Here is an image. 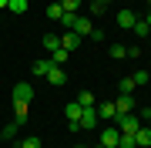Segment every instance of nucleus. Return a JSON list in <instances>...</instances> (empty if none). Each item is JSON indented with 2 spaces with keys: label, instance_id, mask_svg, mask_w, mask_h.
I'll return each instance as SVG.
<instances>
[{
  "label": "nucleus",
  "instance_id": "nucleus-1",
  "mask_svg": "<svg viewBox=\"0 0 151 148\" xmlns=\"http://www.w3.org/2000/svg\"><path fill=\"white\" fill-rule=\"evenodd\" d=\"M114 125H118V131H121V135H134L138 128H141L138 111H131V115H114Z\"/></svg>",
  "mask_w": 151,
  "mask_h": 148
},
{
  "label": "nucleus",
  "instance_id": "nucleus-2",
  "mask_svg": "<svg viewBox=\"0 0 151 148\" xmlns=\"http://www.w3.org/2000/svg\"><path fill=\"white\" fill-rule=\"evenodd\" d=\"M94 111H97V118L101 121H114V115H118V108H114V101H101V104H94Z\"/></svg>",
  "mask_w": 151,
  "mask_h": 148
},
{
  "label": "nucleus",
  "instance_id": "nucleus-3",
  "mask_svg": "<svg viewBox=\"0 0 151 148\" xmlns=\"http://www.w3.org/2000/svg\"><path fill=\"white\" fill-rule=\"evenodd\" d=\"M30 98H34V88H30L27 81L14 84V101H20V104H30Z\"/></svg>",
  "mask_w": 151,
  "mask_h": 148
},
{
  "label": "nucleus",
  "instance_id": "nucleus-4",
  "mask_svg": "<svg viewBox=\"0 0 151 148\" xmlns=\"http://www.w3.org/2000/svg\"><path fill=\"white\" fill-rule=\"evenodd\" d=\"M118 138H121V131H118V128H101V145L104 148H118Z\"/></svg>",
  "mask_w": 151,
  "mask_h": 148
},
{
  "label": "nucleus",
  "instance_id": "nucleus-5",
  "mask_svg": "<svg viewBox=\"0 0 151 148\" xmlns=\"http://www.w3.org/2000/svg\"><path fill=\"white\" fill-rule=\"evenodd\" d=\"M114 108H118V115H131L134 111V94H118Z\"/></svg>",
  "mask_w": 151,
  "mask_h": 148
},
{
  "label": "nucleus",
  "instance_id": "nucleus-6",
  "mask_svg": "<svg viewBox=\"0 0 151 148\" xmlns=\"http://www.w3.org/2000/svg\"><path fill=\"white\" fill-rule=\"evenodd\" d=\"M47 81L54 84V88H64V81H67V74H64V67H57V64H50V71H47Z\"/></svg>",
  "mask_w": 151,
  "mask_h": 148
},
{
  "label": "nucleus",
  "instance_id": "nucleus-7",
  "mask_svg": "<svg viewBox=\"0 0 151 148\" xmlns=\"http://www.w3.org/2000/svg\"><path fill=\"white\" fill-rule=\"evenodd\" d=\"M70 30H74L77 37H91L94 24H91V20H84V17H77V20H74V27H70Z\"/></svg>",
  "mask_w": 151,
  "mask_h": 148
},
{
  "label": "nucleus",
  "instance_id": "nucleus-8",
  "mask_svg": "<svg viewBox=\"0 0 151 148\" xmlns=\"http://www.w3.org/2000/svg\"><path fill=\"white\" fill-rule=\"evenodd\" d=\"M97 121H101V118H97L94 108H84V111H81V128H94Z\"/></svg>",
  "mask_w": 151,
  "mask_h": 148
},
{
  "label": "nucleus",
  "instance_id": "nucleus-9",
  "mask_svg": "<svg viewBox=\"0 0 151 148\" xmlns=\"http://www.w3.org/2000/svg\"><path fill=\"white\" fill-rule=\"evenodd\" d=\"M134 20H138L134 10H121V14H118V27H124V30H131V27H134Z\"/></svg>",
  "mask_w": 151,
  "mask_h": 148
},
{
  "label": "nucleus",
  "instance_id": "nucleus-10",
  "mask_svg": "<svg viewBox=\"0 0 151 148\" xmlns=\"http://www.w3.org/2000/svg\"><path fill=\"white\" fill-rule=\"evenodd\" d=\"M134 142H138V148H148V145H151V128L141 125L138 131H134Z\"/></svg>",
  "mask_w": 151,
  "mask_h": 148
},
{
  "label": "nucleus",
  "instance_id": "nucleus-11",
  "mask_svg": "<svg viewBox=\"0 0 151 148\" xmlns=\"http://www.w3.org/2000/svg\"><path fill=\"white\" fill-rule=\"evenodd\" d=\"M77 44H81V37H77V34H74V30H67V34H64V37H60V47H64V51H74Z\"/></svg>",
  "mask_w": 151,
  "mask_h": 148
},
{
  "label": "nucleus",
  "instance_id": "nucleus-12",
  "mask_svg": "<svg viewBox=\"0 0 151 148\" xmlns=\"http://www.w3.org/2000/svg\"><path fill=\"white\" fill-rule=\"evenodd\" d=\"M67 57H70V51H64V47H57L54 54H50V64H57V67H64V64H67Z\"/></svg>",
  "mask_w": 151,
  "mask_h": 148
},
{
  "label": "nucleus",
  "instance_id": "nucleus-13",
  "mask_svg": "<svg viewBox=\"0 0 151 148\" xmlns=\"http://www.w3.org/2000/svg\"><path fill=\"white\" fill-rule=\"evenodd\" d=\"M74 101H77V104H81V108H94V104H97L91 91H81V94H77V98H74Z\"/></svg>",
  "mask_w": 151,
  "mask_h": 148
},
{
  "label": "nucleus",
  "instance_id": "nucleus-14",
  "mask_svg": "<svg viewBox=\"0 0 151 148\" xmlns=\"http://www.w3.org/2000/svg\"><path fill=\"white\" fill-rule=\"evenodd\" d=\"M44 47H47L50 54H54V51L60 47V37H57V34H44Z\"/></svg>",
  "mask_w": 151,
  "mask_h": 148
},
{
  "label": "nucleus",
  "instance_id": "nucleus-15",
  "mask_svg": "<svg viewBox=\"0 0 151 148\" xmlns=\"http://www.w3.org/2000/svg\"><path fill=\"white\" fill-rule=\"evenodd\" d=\"M14 121H27V104H20V101H14Z\"/></svg>",
  "mask_w": 151,
  "mask_h": 148
},
{
  "label": "nucleus",
  "instance_id": "nucleus-16",
  "mask_svg": "<svg viewBox=\"0 0 151 148\" xmlns=\"http://www.w3.org/2000/svg\"><path fill=\"white\" fill-rule=\"evenodd\" d=\"M17 128H20V121H10V125H4V131H0V135H4L7 142H14V138H17Z\"/></svg>",
  "mask_w": 151,
  "mask_h": 148
},
{
  "label": "nucleus",
  "instance_id": "nucleus-17",
  "mask_svg": "<svg viewBox=\"0 0 151 148\" xmlns=\"http://www.w3.org/2000/svg\"><path fill=\"white\" fill-rule=\"evenodd\" d=\"M7 10L10 14H24L27 10V0H7Z\"/></svg>",
  "mask_w": 151,
  "mask_h": 148
},
{
  "label": "nucleus",
  "instance_id": "nucleus-18",
  "mask_svg": "<svg viewBox=\"0 0 151 148\" xmlns=\"http://www.w3.org/2000/svg\"><path fill=\"white\" fill-rule=\"evenodd\" d=\"M34 74H40V77H47V71H50V61H34V67H30Z\"/></svg>",
  "mask_w": 151,
  "mask_h": 148
},
{
  "label": "nucleus",
  "instance_id": "nucleus-19",
  "mask_svg": "<svg viewBox=\"0 0 151 148\" xmlns=\"http://www.w3.org/2000/svg\"><path fill=\"white\" fill-rule=\"evenodd\" d=\"M131 30H134L138 37H148V34H151V27H148L145 20H141V17H138V20H134V27H131Z\"/></svg>",
  "mask_w": 151,
  "mask_h": 148
},
{
  "label": "nucleus",
  "instance_id": "nucleus-20",
  "mask_svg": "<svg viewBox=\"0 0 151 148\" xmlns=\"http://www.w3.org/2000/svg\"><path fill=\"white\" fill-rule=\"evenodd\" d=\"M47 17H50V20H60V17H64V7H60V4H50L47 7Z\"/></svg>",
  "mask_w": 151,
  "mask_h": 148
},
{
  "label": "nucleus",
  "instance_id": "nucleus-21",
  "mask_svg": "<svg viewBox=\"0 0 151 148\" xmlns=\"http://www.w3.org/2000/svg\"><path fill=\"white\" fill-rule=\"evenodd\" d=\"M111 57H114V61L128 57V47H124V44H111Z\"/></svg>",
  "mask_w": 151,
  "mask_h": 148
},
{
  "label": "nucleus",
  "instance_id": "nucleus-22",
  "mask_svg": "<svg viewBox=\"0 0 151 148\" xmlns=\"http://www.w3.org/2000/svg\"><path fill=\"white\" fill-rule=\"evenodd\" d=\"M118 148H138L134 135H121V138H118Z\"/></svg>",
  "mask_w": 151,
  "mask_h": 148
},
{
  "label": "nucleus",
  "instance_id": "nucleus-23",
  "mask_svg": "<svg viewBox=\"0 0 151 148\" xmlns=\"http://www.w3.org/2000/svg\"><path fill=\"white\" fill-rule=\"evenodd\" d=\"M60 7H64V14H77V7H81V0H60Z\"/></svg>",
  "mask_w": 151,
  "mask_h": 148
},
{
  "label": "nucleus",
  "instance_id": "nucleus-24",
  "mask_svg": "<svg viewBox=\"0 0 151 148\" xmlns=\"http://www.w3.org/2000/svg\"><path fill=\"white\" fill-rule=\"evenodd\" d=\"M148 71H134V77H131V81H134V88H138V84H148Z\"/></svg>",
  "mask_w": 151,
  "mask_h": 148
},
{
  "label": "nucleus",
  "instance_id": "nucleus-25",
  "mask_svg": "<svg viewBox=\"0 0 151 148\" xmlns=\"http://www.w3.org/2000/svg\"><path fill=\"white\" fill-rule=\"evenodd\" d=\"M134 91V81H131V77H121V94H131Z\"/></svg>",
  "mask_w": 151,
  "mask_h": 148
},
{
  "label": "nucleus",
  "instance_id": "nucleus-26",
  "mask_svg": "<svg viewBox=\"0 0 151 148\" xmlns=\"http://www.w3.org/2000/svg\"><path fill=\"white\" fill-rule=\"evenodd\" d=\"M20 148H40V138H34V135H30V138H24V145H20Z\"/></svg>",
  "mask_w": 151,
  "mask_h": 148
},
{
  "label": "nucleus",
  "instance_id": "nucleus-27",
  "mask_svg": "<svg viewBox=\"0 0 151 148\" xmlns=\"http://www.w3.org/2000/svg\"><path fill=\"white\" fill-rule=\"evenodd\" d=\"M97 4H101V7H108V4H114V0H97Z\"/></svg>",
  "mask_w": 151,
  "mask_h": 148
},
{
  "label": "nucleus",
  "instance_id": "nucleus-28",
  "mask_svg": "<svg viewBox=\"0 0 151 148\" xmlns=\"http://www.w3.org/2000/svg\"><path fill=\"white\" fill-rule=\"evenodd\" d=\"M0 10H7V0H0Z\"/></svg>",
  "mask_w": 151,
  "mask_h": 148
},
{
  "label": "nucleus",
  "instance_id": "nucleus-29",
  "mask_svg": "<svg viewBox=\"0 0 151 148\" xmlns=\"http://www.w3.org/2000/svg\"><path fill=\"white\" fill-rule=\"evenodd\" d=\"M145 24H148V27H151V14H148V17H145Z\"/></svg>",
  "mask_w": 151,
  "mask_h": 148
},
{
  "label": "nucleus",
  "instance_id": "nucleus-30",
  "mask_svg": "<svg viewBox=\"0 0 151 148\" xmlns=\"http://www.w3.org/2000/svg\"><path fill=\"white\" fill-rule=\"evenodd\" d=\"M97 148H104V145H97Z\"/></svg>",
  "mask_w": 151,
  "mask_h": 148
},
{
  "label": "nucleus",
  "instance_id": "nucleus-31",
  "mask_svg": "<svg viewBox=\"0 0 151 148\" xmlns=\"http://www.w3.org/2000/svg\"><path fill=\"white\" fill-rule=\"evenodd\" d=\"M77 148H84V145H77Z\"/></svg>",
  "mask_w": 151,
  "mask_h": 148
},
{
  "label": "nucleus",
  "instance_id": "nucleus-32",
  "mask_svg": "<svg viewBox=\"0 0 151 148\" xmlns=\"http://www.w3.org/2000/svg\"><path fill=\"white\" fill-rule=\"evenodd\" d=\"M148 7H151V0H148Z\"/></svg>",
  "mask_w": 151,
  "mask_h": 148
},
{
  "label": "nucleus",
  "instance_id": "nucleus-33",
  "mask_svg": "<svg viewBox=\"0 0 151 148\" xmlns=\"http://www.w3.org/2000/svg\"><path fill=\"white\" fill-rule=\"evenodd\" d=\"M148 128H151V121H148Z\"/></svg>",
  "mask_w": 151,
  "mask_h": 148
},
{
  "label": "nucleus",
  "instance_id": "nucleus-34",
  "mask_svg": "<svg viewBox=\"0 0 151 148\" xmlns=\"http://www.w3.org/2000/svg\"><path fill=\"white\" fill-rule=\"evenodd\" d=\"M14 148H20V145H14Z\"/></svg>",
  "mask_w": 151,
  "mask_h": 148
}]
</instances>
